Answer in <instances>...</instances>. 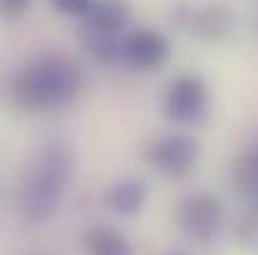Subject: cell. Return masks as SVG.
<instances>
[{"label": "cell", "instance_id": "7", "mask_svg": "<svg viewBox=\"0 0 258 255\" xmlns=\"http://www.w3.org/2000/svg\"><path fill=\"white\" fill-rule=\"evenodd\" d=\"M171 53L173 48L168 35L153 28H136L120 43V55L128 60V65L143 73L161 70L171 60Z\"/></svg>", "mask_w": 258, "mask_h": 255}, {"label": "cell", "instance_id": "4", "mask_svg": "<svg viewBox=\"0 0 258 255\" xmlns=\"http://www.w3.org/2000/svg\"><path fill=\"white\" fill-rule=\"evenodd\" d=\"M208 103H211L208 85L198 75H178L163 93V113L180 125L198 123L208 113Z\"/></svg>", "mask_w": 258, "mask_h": 255}, {"label": "cell", "instance_id": "12", "mask_svg": "<svg viewBox=\"0 0 258 255\" xmlns=\"http://www.w3.org/2000/svg\"><path fill=\"white\" fill-rule=\"evenodd\" d=\"M50 5L71 18H86L90 13V8L95 5V0H50Z\"/></svg>", "mask_w": 258, "mask_h": 255}, {"label": "cell", "instance_id": "6", "mask_svg": "<svg viewBox=\"0 0 258 255\" xmlns=\"http://www.w3.org/2000/svg\"><path fill=\"white\" fill-rule=\"evenodd\" d=\"M175 20L193 33L196 38L206 43H226L236 30L233 13L221 3H206V5H190V8H175Z\"/></svg>", "mask_w": 258, "mask_h": 255}, {"label": "cell", "instance_id": "8", "mask_svg": "<svg viewBox=\"0 0 258 255\" xmlns=\"http://www.w3.org/2000/svg\"><path fill=\"white\" fill-rule=\"evenodd\" d=\"M86 30L115 38L131 23V5L125 0H95L86 18Z\"/></svg>", "mask_w": 258, "mask_h": 255}, {"label": "cell", "instance_id": "3", "mask_svg": "<svg viewBox=\"0 0 258 255\" xmlns=\"http://www.w3.org/2000/svg\"><path fill=\"white\" fill-rule=\"evenodd\" d=\"M178 223L193 243H198L201 248H208L216 240L223 223L221 198L213 193H193L178 208Z\"/></svg>", "mask_w": 258, "mask_h": 255}, {"label": "cell", "instance_id": "10", "mask_svg": "<svg viewBox=\"0 0 258 255\" xmlns=\"http://www.w3.org/2000/svg\"><path fill=\"white\" fill-rule=\"evenodd\" d=\"M83 250L86 255H133V245L123 233L95 225L83 235Z\"/></svg>", "mask_w": 258, "mask_h": 255}, {"label": "cell", "instance_id": "2", "mask_svg": "<svg viewBox=\"0 0 258 255\" xmlns=\"http://www.w3.org/2000/svg\"><path fill=\"white\" fill-rule=\"evenodd\" d=\"M78 88V63L66 55H43L20 70L13 83V100L25 110H48L71 103Z\"/></svg>", "mask_w": 258, "mask_h": 255}, {"label": "cell", "instance_id": "13", "mask_svg": "<svg viewBox=\"0 0 258 255\" xmlns=\"http://www.w3.org/2000/svg\"><path fill=\"white\" fill-rule=\"evenodd\" d=\"M33 0H0V18L3 20H15L30 10Z\"/></svg>", "mask_w": 258, "mask_h": 255}, {"label": "cell", "instance_id": "9", "mask_svg": "<svg viewBox=\"0 0 258 255\" xmlns=\"http://www.w3.org/2000/svg\"><path fill=\"white\" fill-rule=\"evenodd\" d=\"M105 200L118 215H136L148 200V185L138 178H123L110 185Z\"/></svg>", "mask_w": 258, "mask_h": 255}, {"label": "cell", "instance_id": "11", "mask_svg": "<svg viewBox=\"0 0 258 255\" xmlns=\"http://www.w3.org/2000/svg\"><path fill=\"white\" fill-rule=\"evenodd\" d=\"M231 183H233V188H236L238 195H243V198L256 195L258 193V158L241 155V158L233 163Z\"/></svg>", "mask_w": 258, "mask_h": 255}, {"label": "cell", "instance_id": "1", "mask_svg": "<svg viewBox=\"0 0 258 255\" xmlns=\"http://www.w3.org/2000/svg\"><path fill=\"white\" fill-rule=\"evenodd\" d=\"M76 170V155L63 143L45 145L28 170L23 188V218L30 225L45 223L60 205Z\"/></svg>", "mask_w": 258, "mask_h": 255}, {"label": "cell", "instance_id": "5", "mask_svg": "<svg viewBox=\"0 0 258 255\" xmlns=\"http://www.w3.org/2000/svg\"><path fill=\"white\" fill-rule=\"evenodd\" d=\"M201 155V145L188 133H171L146 145V160L168 178L188 175Z\"/></svg>", "mask_w": 258, "mask_h": 255}, {"label": "cell", "instance_id": "14", "mask_svg": "<svg viewBox=\"0 0 258 255\" xmlns=\"http://www.w3.org/2000/svg\"><path fill=\"white\" fill-rule=\"evenodd\" d=\"M175 255H185V253H175Z\"/></svg>", "mask_w": 258, "mask_h": 255}]
</instances>
